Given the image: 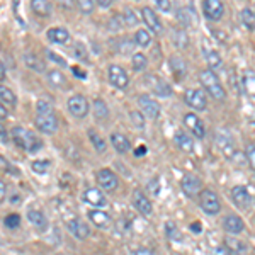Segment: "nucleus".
Instances as JSON below:
<instances>
[{
    "label": "nucleus",
    "mask_w": 255,
    "mask_h": 255,
    "mask_svg": "<svg viewBox=\"0 0 255 255\" xmlns=\"http://www.w3.org/2000/svg\"><path fill=\"white\" fill-rule=\"evenodd\" d=\"M12 138H14L15 145L20 146L22 150L29 151V153H36V151H39V148L43 146L41 139L36 136L32 131L26 129V128H22V126L12 128Z\"/></svg>",
    "instance_id": "nucleus-1"
},
{
    "label": "nucleus",
    "mask_w": 255,
    "mask_h": 255,
    "mask_svg": "<svg viewBox=\"0 0 255 255\" xmlns=\"http://www.w3.org/2000/svg\"><path fill=\"white\" fill-rule=\"evenodd\" d=\"M199 80H201V84H203L204 90H206L213 99L223 101L226 97L223 85L220 84V79H218L216 73L213 72V70H203V72L199 73Z\"/></svg>",
    "instance_id": "nucleus-2"
},
{
    "label": "nucleus",
    "mask_w": 255,
    "mask_h": 255,
    "mask_svg": "<svg viewBox=\"0 0 255 255\" xmlns=\"http://www.w3.org/2000/svg\"><path fill=\"white\" fill-rule=\"evenodd\" d=\"M199 204L206 215H218L221 211V203L218 199L216 192H213L211 189H204L199 194Z\"/></svg>",
    "instance_id": "nucleus-3"
},
{
    "label": "nucleus",
    "mask_w": 255,
    "mask_h": 255,
    "mask_svg": "<svg viewBox=\"0 0 255 255\" xmlns=\"http://www.w3.org/2000/svg\"><path fill=\"white\" fill-rule=\"evenodd\" d=\"M184 99L196 111H204L208 106V97L201 89H187L186 94H184Z\"/></svg>",
    "instance_id": "nucleus-4"
},
{
    "label": "nucleus",
    "mask_w": 255,
    "mask_h": 255,
    "mask_svg": "<svg viewBox=\"0 0 255 255\" xmlns=\"http://www.w3.org/2000/svg\"><path fill=\"white\" fill-rule=\"evenodd\" d=\"M68 111L75 118H85L89 114V102L82 94H75L68 99Z\"/></svg>",
    "instance_id": "nucleus-5"
},
{
    "label": "nucleus",
    "mask_w": 255,
    "mask_h": 255,
    "mask_svg": "<svg viewBox=\"0 0 255 255\" xmlns=\"http://www.w3.org/2000/svg\"><path fill=\"white\" fill-rule=\"evenodd\" d=\"M109 80L114 87L121 89V90L129 85V77H128L126 70L123 67H119V65H111L109 67Z\"/></svg>",
    "instance_id": "nucleus-6"
},
{
    "label": "nucleus",
    "mask_w": 255,
    "mask_h": 255,
    "mask_svg": "<svg viewBox=\"0 0 255 255\" xmlns=\"http://www.w3.org/2000/svg\"><path fill=\"white\" fill-rule=\"evenodd\" d=\"M201 180L197 179L196 175L192 174H186L182 177V180H180V187H182V192L186 194L187 197H194L197 194H201Z\"/></svg>",
    "instance_id": "nucleus-7"
},
{
    "label": "nucleus",
    "mask_w": 255,
    "mask_h": 255,
    "mask_svg": "<svg viewBox=\"0 0 255 255\" xmlns=\"http://www.w3.org/2000/svg\"><path fill=\"white\" fill-rule=\"evenodd\" d=\"M97 182L99 186H101L104 191H116L119 180H118V175L114 174L113 170H109V168H102V170L97 172Z\"/></svg>",
    "instance_id": "nucleus-8"
},
{
    "label": "nucleus",
    "mask_w": 255,
    "mask_h": 255,
    "mask_svg": "<svg viewBox=\"0 0 255 255\" xmlns=\"http://www.w3.org/2000/svg\"><path fill=\"white\" fill-rule=\"evenodd\" d=\"M84 201L89 204V206H94V208H97V209H102V208H106L108 206V199H106V196L102 194L99 189L96 187H89V189H85L84 191Z\"/></svg>",
    "instance_id": "nucleus-9"
},
{
    "label": "nucleus",
    "mask_w": 255,
    "mask_h": 255,
    "mask_svg": "<svg viewBox=\"0 0 255 255\" xmlns=\"http://www.w3.org/2000/svg\"><path fill=\"white\" fill-rule=\"evenodd\" d=\"M138 106L143 111V114H146L148 118L157 119L160 116V106L155 99H151L150 96H139L138 97Z\"/></svg>",
    "instance_id": "nucleus-10"
},
{
    "label": "nucleus",
    "mask_w": 255,
    "mask_h": 255,
    "mask_svg": "<svg viewBox=\"0 0 255 255\" xmlns=\"http://www.w3.org/2000/svg\"><path fill=\"white\" fill-rule=\"evenodd\" d=\"M232 199L240 209H247L250 204L254 203L252 194H250L249 189L244 187V186H237V187L232 189Z\"/></svg>",
    "instance_id": "nucleus-11"
},
{
    "label": "nucleus",
    "mask_w": 255,
    "mask_h": 255,
    "mask_svg": "<svg viewBox=\"0 0 255 255\" xmlns=\"http://www.w3.org/2000/svg\"><path fill=\"white\" fill-rule=\"evenodd\" d=\"M203 12L209 20H220L225 14V5L220 0H206L203 3Z\"/></svg>",
    "instance_id": "nucleus-12"
},
{
    "label": "nucleus",
    "mask_w": 255,
    "mask_h": 255,
    "mask_svg": "<svg viewBox=\"0 0 255 255\" xmlns=\"http://www.w3.org/2000/svg\"><path fill=\"white\" fill-rule=\"evenodd\" d=\"M216 145L220 148L221 151H223V155H226L228 158L233 157V153H235V145H233V138L230 136L228 131H223L220 129L216 133Z\"/></svg>",
    "instance_id": "nucleus-13"
},
{
    "label": "nucleus",
    "mask_w": 255,
    "mask_h": 255,
    "mask_svg": "<svg viewBox=\"0 0 255 255\" xmlns=\"http://www.w3.org/2000/svg\"><path fill=\"white\" fill-rule=\"evenodd\" d=\"M36 126L41 133L44 134H53L58 131V119L55 114H49V116H36Z\"/></svg>",
    "instance_id": "nucleus-14"
},
{
    "label": "nucleus",
    "mask_w": 255,
    "mask_h": 255,
    "mask_svg": "<svg viewBox=\"0 0 255 255\" xmlns=\"http://www.w3.org/2000/svg\"><path fill=\"white\" fill-rule=\"evenodd\" d=\"M141 17L145 20L148 29H151L155 34H160V32H162V29H163L162 22H160L158 15L155 14V10L151 9V7H141Z\"/></svg>",
    "instance_id": "nucleus-15"
},
{
    "label": "nucleus",
    "mask_w": 255,
    "mask_h": 255,
    "mask_svg": "<svg viewBox=\"0 0 255 255\" xmlns=\"http://www.w3.org/2000/svg\"><path fill=\"white\" fill-rule=\"evenodd\" d=\"M184 125L191 129V133L194 134L196 138H204V134H206V129H204L203 121H201L196 114H192V113L186 114V116H184Z\"/></svg>",
    "instance_id": "nucleus-16"
},
{
    "label": "nucleus",
    "mask_w": 255,
    "mask_h": 255,
    "mask_svg": "<svg viewBox=\"0 0 255 255\" xmlns=\"http://www.w3.org/2000/svg\"><path fill=\"white\" fill-rule=\"evenodd\" d=\"M67 226H68L70 233H72L75 238H79V240H85L90 233L89 226L85 225V221H82L80 218H72V220H68Z\"/></svg>",
    "instance_id": "nucleus-17"
},
{
    "label": "nucleus",
    "mask_w": 255,
    "mask_h": 255,
    "mask_svg": "<svg viewBox=\"0 0 255 255\" xmlns=\"http://www.w3.org/2000/svg\"><path fill=\"white\" fill-rule=\"evenodd\" d=\"M133 206L136 208L143 216L151 215V211H153V206H151L150 199H148L145 192H141V191L133 192Z\"/></svg>",
    "instance_id": "nucleus-18"
},
{
    "label": "nucleus",
    "mask_w": 255,
    "mask_h": 255,
    "mask_svg": "<svg viewBox=\"0 0 255 255\" xmlns=\"http://www.w3.org/2000/svg\"><path fill=\"white\" fill-rule=\"evenodd\" d=\"M223 226H225V232L230 233V235H240L242 232L245 230V225H244V220L237 215H230L225 218L223 221Z\"/></svg>",
    "instance_id": "nucleus-19"
},
{
    "label": "nucleus",
    "mask_w": 255,
    "mask_h": 255,
    "mask_svg": "<svg viewBox=\"0 0 255 255\" xmlns=\"http://www.w3.org/2000/svg\"><path fill=\"white\" fill-rule=\"evenodd\" d=\"M46 36L55 44H67L70 39V32L65 27H51V29H48Z\"/></svg>",
    "instance_id": "nucleus-20"
},
{
    "label": "nucleus",
    "mask_w": 255,
    "mask_h": 255,
    "mask_svg": "<svg viewBox=\"0 0 255 255\" xmlns=\"http://www.w3.org/2000/svg\"><path fill=\"white\" fill-rule=\"evenodd\" d=\"M89 220L97 228H108L111 225V216L106 211H102V209H92V211H89Z\"/></svg>",
    "instance_id": "nucleus-21"
},
{
    "label": "nucleus",
    "mask_w": 255,
    "mask_h": 255,
    "mask_svg": "<svg viewBox=\"0 0 255 255\" xmlns=\"http://www.w3.org/2000/svg\"><path fill=\"white\" fill-rule=\"evenodd\" d=\"M175 143H177V146L182 151H186V153H192V151H194V141H192V138L189 136L187 133H184V131H177L175 133Z\"/></svg>",
    "instance_id": "nucleus-22"
},
{
    "label": "nucleus",
    "mask_w": 255,
    "mask_h": 255,
    "mask_svg": "<svg viewBox=\"0 0 255 255\" xmlns=\"http://www.w3.org/2000/svg\"><path fill=\"white\" fill-rule=\"evenodd\" d=\"M111 143H113V146L116 148L118 153H128L131 148V143L129 139H128L125 134L121 133H113L111 134Z\"/></svg>",
    "instance_id": "nucleus-23"
},
{
    "label": "nucleus",
    "mask_w": 255,
    "mask_h": 255,
    "mask_svg": "<svg viewBox=\"0 0 255 255\" xmlns=\"http://www.w3.org/2000/svg\"><path fill=\"white\" fill-rule=\"evenodd\" d=\"M27 220H29V223L38 230H44L48 226L46 216H44L39 209H29V211H27Z\"/></svg>",
    "instance_id": "nucleus-24"
},
{
    "label": "nucleus",
    "mask_w": 255,
    "mask_h": 255,
    "mask_svg": "<svg viewBox=\"0 0 255 255\" xmlns=\"http://www.w3.org/2000/svg\"><path fill=\"white\" fill-rule=\"evenodd\" d=\"M46 79H48V84L51 87H56V89H67V79L65 75L60 72V70H49L46 73Z\"/></svg>",
    "instance_id": "nucleus-25"
},
{
    "label": "nucleus",
    "mask_w": 255,
    "mask_h": 255,
    "mask_svg": "<svg viewBox=\"0 0 255 255\" xmlns=\"http://www.w3.org/2000/svg\"><path fill=\"white\" fill-rule=\"evenodd\" d=\"M151 90L157 97H162V99H167L172 96V89L170 85L167 84L165 80H160V79H155L153 85H151Z\"/></svg>",
    "instance_id": "nucleus-26"
},
{
    "label": "nucleus",
    "mask_w": 255,
    "mask_h": 255,
    "mask_svg": "<svg viewBox=\"0 0 255 255\" xmlns=\"http://www.w3.org/2000/svg\"><path fill=\"white\" fill-rule=\"evenodd\" d=\"M24 63L27 65V68L34 70V72H38V73L46 72V65H44V61H41L38 56L31 55V53H27V55L24 56Z\"/></svg>",
    "instance_id": "nucleus-27"
},
{
    "label": "nucleus",
    "mask_w": 255,
    "mask_h": 255,
    "mask_svg": "<svg viewBox=\"0 0 255 255\" xmlns=\"http://www.w3.org/2000/svg\"><path fill=\"white\" fill-rule=\"evenodd\" d=\"M31 7H32V10H34L36 14L43 15V17H48V15L51 14V10H53V5L49 2H46V0H32Z\"/></svg>",
    "instance_id": "nucleus-28"
},
{
    "label": "nucleus",
    "mask_w": 255,
    "mask_h": 255,
    "mask_svg": "<svg viewBox=\"0 0 255 255\" xmlns=\"http://www.w3.org/2000/svg\"><path fill=\"white\" fill-rule=\"evenodd\" d=\"M204 58H206L209 70H216L223 65V60H221L220 53L215 51V49H204Z\"/></svg>",
    "instance_id": "nucleus-29"
},
{
    "label": "nucleus",
    "mask_w": 255,
    "mask_h": 255,
    "mask_svg": "<svg viewBox=\"0 0 255 255\" xmlns=\"http://www.w3.org/2000/svg\"><path fill=\"white\" fill-rule=\"evenodd\" d=\"M240 19H242V22H244V26L247 27V29H250V31L255 29V12L252 9L245 7V9L240 12Z\"/></svg>",
    "instance_id": "nucleus-30"
},
{
    "label": "nucleus",
    "mask_w": 255,
    "mask_h": 255,
    "mask_svg": "<svg viewBox=\"0 0 255 255\" xmlns=\"http://www.w3.org/2000/svg\"><path fill=\"white\" fill-rule=\"evenodd\" d=\"M0 99H2V106H9V108H12V106H15V102H17V99H15V94L12 92L10 89H7L5 85H2L0 87Z\"/></svg>",
    "instance_id": "nucleus-31"
},
{
    "label": "nucleus",
    "mask_w": 255,
    "mask_h": 255,
    "mask_svg": "<svg viewBox=\"0 0 255 255\" xmlns=\"http://www.w3.org/2000/svg\"><path fill=\"white\" fill-rule=\"evenodd\" d=\"M89 138H90V141H92V145L96 146V150L99 151V153H104L106 148H108V145H106L104 138L99 136L96 129H89Z\"/></svg>",
    "instance_id": "nucleus-32"
},
{
    "label": "nucleus",
    "mask_w": 255,
    "mask_h": 255,
    "mask_svg": "<svg viewBox=\"0 0 255 255\" xmlns=\"http://www.w3.org/2000/svg\"><path fill=\"white\" fill-rule=\"evenodd\" d=\"M150 43H151L150 32L146 29H138L136 34H134V44H138V46H141V48H146V46H150Z\"/></svg>",
    "instance_id": "nucleus-33"
},
{
    "label": "nucleus",
    "mask_w": 255,
    "mask_h": 255,
    "mask_svg": "<svg viewBox=\"0 0 255 255\" xmlns=\"http://www.w3.org/2000/svg\"><path fill=\"white\" fill-rule=\"evenodd\" d=\"M49 114H55L51 102L44 101V99L38 101V104H36V116H49Z\"/></svg>",
    "instance_id": "nucleus-34"
},
{
    "label": "nucleus",
    "mask_w": 255,
    "mask_h": 255,
    "mask_svg": "<svg viewBox=\"0 0 255 255\" xmlns=\"http://www.w3.org/2000/svg\"><path fill=\"white\" fill-rule=\"evenodd\" d=\"M94 114H96L97 119H106L109 116V109L104 101H101V99H96V101H94Z\"/></svg>",
    "instance_id": "nucleus-35"
},
{
    "label": "nucleus",
    "mask_w": 255,
    "mask_h": 255,
    "mask_svg": "<svg viewBox=\"0 0 255 255\" xmlns=\"http://www.w3.org/2000/svg\"><path fill=\"white\" fill-rule=\"evenodd\" d=\"M131 63H133L134 72H143L148 65V58L143 55V53H134L133 58H131Z\"/></svg>",
    "instance_id": "nucleus-36"
},
{
    "label": "nucleus",
    "mask_w": 255,
    "mask_h": 255,
    "mask_svg": "<svg viewBox=\"0 0 255 255\" xmlns=\"http://www.w3.org/2000/svg\"><path fill=\"white\" fill-rule=\"evenodd\" d=\"M170 68L174 70V73H175V75H179V77L186 75V72H187L186 61H184L182 58H179V56H175V58L170 60Z\"/></svg>",
    "instance_id": "nucleus-37"
},
{
    "label": "nucleus",
    "mask_w": 255,
    "mask_h": 255,
    "mask_svg": "<svg viewBox=\"0 0 255 255\" xmlns=\"http://www.w3.org/2000/svg\"><path fill=\"white\" fill-rule=\"evenodd\" d=\"M165 232H167V237L170 238V240H175V242L182 240L180 230L177 228V225L174 223V221H167V223H165Z\"/></svg>",
    "instance_id": "nucleus-38"
},
{
    "label": "nucleus",
    "mask_w": 255,
    "mask_h": 255,
    "mask_svg": "<svg viewBox=\"0 0 255 255\" xmlns=\"http://www.w3.org/2000/svg\"><path fill=\"white\" fill-rule=\"evenodd\" d=\"M244 87L247 90L249 96L255 97V75L252 72H247L245 77H244Z\"/></svg>",
    "instance_id": "nucleus-39"
},
{
    "label": "nucleus",
    "mask_w": 255,
    "mask_h": 255,
    "mask_svg": "<svg viewBox=\"0 0 255 255\" xmlns=\"http://www.w3.org/2000/svg\"><path fill=\"white\" fill-rule=\"evenodd\" d=\"M73 56L80 61H89V51L84 43H80V41L75 43V46H73Z\"/></svg>",
    "instance_id": "nucleus-40"
},
{
    "label": "nucleus",
    "mask_w": 255,
    "mask_h": 255,
    "mask_svg": "<svg viewBox=\"0 0 255 255\" xmlns=\"http://www.w3.org/2000/svg\"><path fill=\"white\" fill-rule=\"evenodd\" d=\"M226 245H232V247H226V249L233 250V252L238 254V255H244L247 252V245L244 244V242L233 240V238H226Z\"/></svg>",
    "instance_id": "nucleus-41"
},
{
    "label": "nucleus",
    "mask_w": 255,
    "mask_h": 255,
    "mask_svg": "<svg viewBox=\"0 0 255 255\" xmlns=\"http://www.w3.org/2000/svg\"><path fill=\"white\" fill-rule=\"evenodd\" d=\"M49 165H51L49 160H34V162L31 163V168L36 174H46L49 170Z\"/></svg>",
    "instance_id": "nucleus-42"
},
{
    "label": "nucleus",
    "mask_w": 255,
    "mask_h": 255,
    "mask_svg": "<svg viewBox=\"0 0 255 255\" xmlns=\"http://www.w3.org/2000/svg\"><path fill=\"white\" fill-rule=\"evenodd\" d=\"M126 24H125V19H123V15H114L113 19L109 20V29L111 31H121L123 27H125Z\"/></svg>",
    "instance_id": "nucleus-43"
},
{
    "label": "nucleus",
    "mask_w": 255,
    "mask_h": 255,
    "mask_svg": "<svg viewBox=\"0 0 255 255\" xmlns=\"http://www.w3.org/2000/svg\"><path fill=\"white\" fill-rule=\"evenodd\" d=\"M3 225H5L7 228H10V230L17 228V226L20 225V216L19 215H9V216H5V218H3Z\"/></svg>",
    "instance_id": "nucleus-44"
},
{
    "label": "nucleus",
    "mask_w": 255,
    "mask_h": 255,
    "mask_svg": "<svg viewBox=\"0 0 255 255\" xmlns=\"http://www.w3.org/2000/svg\"><path fill=\"white\" fill-rule=\"evenodd\" d=\"M245 155H247V158H249V163H250V167L255 170V143H249L245 148Z\"/></svg>",
    "instance_id": "nucleus-45"
},
{
    "label": "nucleus",
    "mask_w": 255,
    "mask_h": 255,
    "mask_svg": "<svg viewBox=\"0 0 255 255\" xmlns=\"http://www.w3.org/2000/svg\"><path fill=\"white\" fill-rule=\"evenodd\" d=\"M123 19H125L126 26H136L138 19L134 17V12L131 9H125V14H123Z\"/></svg>",
    "instance_id": "nucleus-46"
},
{
    "label": "nucleus",
    "mask_w": 255,
    "mask_h": 255,
    "mask_svg": "<svg viewBox=\"0 0 255 255\" xmlns=\"http://www.w3.org/2000/svg\"><path fill=\"white\" fill-rule=\"evenodd\" d=\"M94 7H96V3L90 2V0H80L79 2V9L84 12V14H92Z\"/></svg>",
    "instance_id": "nucleus-47"
},
{
    "label": "nucleus",
    "mask_w": 255,
    "mask_h": 255,
    "mask_svg": "<svg viewBox=\"0 0 255 255\" xmlns=\"http://www.w3.org/2000/svg\"><path fill=\"white\" fill-rule=\"evenodd\" d=\"M129 118L133 119L134 126L139 128V129H143V128H145V121H143V114H141V113L134 111V113H131V114H129Z\"/></svg>",
    "instance_id": "nucleus-48"
},
{
    "label": "nucleus",
    "mask_w": 255,
    "mask_h": 255,
    "mask_svg": "<svg viewBox=\"0 0 255 255\" xmlns=\"http://www.w3.org/2000/svg\"><path fill=\"white\" fill-rule=\"evenodd\" d=\"M146 189H148V192H151V194L157 197V196L160 194V184H158V179H151L150 182H148Z\"/></svg>",
    "instance_id": "nucleus-49"
},
{
    "label": "nucleus",
    "mask_w": 255,
    "mask_h": 255,
    "mask_svg": "<svg viewBox=\"0 0 255 255\" xmlns=\"http://www.w3.org/2000/svg\"><path fill=\"white\" fill-rule=\"evenodd\" d=\"M46 55H48V58L51 60V61H55V63L61 65V67H67V61H65V58H61V56H60V55H56L55 51H51V49H48Z\"/></svg>",
    "instance_id": "nucleus-50"
},
{
    "label": "nucleus",
    "mask_w": 255,
    "mask_h": 255,
    "mask_svg": "<svg viewBox=\"0 0 255 255\" xmlns=\"http://www.w3.org/2000/svg\"><path fill=\"white\" fill-rule=\"evenodd\" d=\"M177 34V39H175V44L179 48H184V46H187V34L184 31H177L175 32Z\"/></svg>",
    "instance_id": "nucleus-51"
},
{
    "label": "nucleus",
    "mask_w": 255,
    "mask_h": 255,
    "mask_svg": "<svg viewBox=\"0 0 255 255\" xmlns=\"http://www.w3.org/2000/svg\"><path fill=\"white\" fill-rule=\"evenodd\" d=\"M157 9H160L162 12H170L172 2L170 0H157Z\"/></svg>",
    "instance_id": "nucleus-52"
},
{
    "label": "nucleus",
    "mask_w": 255,
    "mask_h": 255,
    "mask_svg": "<svg viewBox=\"0 0 255 255\" xmlns=\"http://www.w3.org/2000/svg\"><path fill=\"white\" fill-rule=\"evenodd\" d=\"M72 73H73L75 77H79V79H82V80L87 79V73H85L80 67H73V68H72Z\"/></svg>",
    "instance_id": "nucleus-53"
},
{
    "label": "nucleus",
    "mask_w": 255,
    "mask_h": 255,
    "mask_svg": "<svg viewBox=\"0 0 255 255\" xmlns=\"http://www.w3.org/2000/svg\"><path fill=\"white\" fill-rule=\"evenodd\" d=\"M213 255H232V252L226 247H218V249L213 250Z\"/></svg>",
    "instance_id": "nucleus-54"
},
{
    "label": "nucleus",
    "mask_w": 255,
    "mask_h": 255,
    "mask_svg": "<svg viewBox=\"0 0 255 255\" xmlns=\"http://www.w3.org/2000/svg\"><path fill=\"white\" fill-rule=\"evenodd\" d=\"M97 5H99V7H102V9H108V7L113 5V0H99Z\"/></svg>",
    "instance_id": "nucleus-55"
},
{
    "label": "nucleus",
    "mask_w": 255,
    "mask_h": 255,
    "mask_svg": "<svg viewBox=\"0 0 255 255\" xmlns=\"http://www.w3.org/2000/svg\"><path fill=\"white\" fill-rule=\"evenodd\" d=\"M146 153V146H138L136 150H134V157H141V155Z\"/></svg>",
    "instance_id": "nucleus-56"
},
{
    "label": "nucleus",
    "mask_w": 255,
    "mask_h": 255,
    "mask_svg": "<svg viewBox=\"0 0 255 255\" xmlns=\"http://www.w3.org/2000/svg\"><path fill=\"white\" fill-rule=\"evenodd\" d=\"M0 133H2V143H3V145H5V143L7 141H9V138H7V133H5V128H0Z\"/></svg>",
    "instance_id": "nucleus-57"
},
{
    "label": "nucleus",
    "mask_w": 255,
    "mask_h": 255,
    "mask_svg": "<svg viewBox=\"0 0 255 255\" xmlns=\"http://www.w3.org/2000/svg\"><path fill=\"white\" fill-rule=\"evenodd\" d=\"M0 197L2 201L5 199V182H0Z\"/></svg>",
    "instance_id": "nucleus-58"
},
{
    "label": "nucleus",
    "mask_w": 255,
    "mask_h": 255,
    "mask_svg": "<svg viewBox=\"0 0 255 255\" xmlns=\"http://www.w3.org/2000/svg\"><path fill=\"white\" fill-rule=\"evenodd\" d=\"M201 228H203V226H201V223H192L191 225V230H192V232H196V233H199Z\"/></svg>",
    "instance_id": "nucleus-59"
},
{
    "label": "nucleus",
    "mask_w": 255,
    "mask_h": 255,
    "mask_svg": "<svg viewBox=\"0 0 255 255\" xmlns=\"http://www.w3.org/2000/svg\"><path fill=\"white\" fill-rule=\"evenodd\" d=\"M0 77H2V80H5V63L2 61V65H0Z\"/></svg>",
    "instance_id": "nucleus-60"
},
{
    "label": "nucleus",
    "mask_w": 255,
    "mask_h": 255,
    "mask_svg": "<svg viewBox=\"0 0 255 255\" xmlns=\"http://www.w3.org/2000/svg\"><path fill=\"white\" fill-rule=\"evenodd\" d=\"M0 118H2V121L7 118V109H5V106H2V108H0Z\"/></svg>",
    "instance_id": "nucleus-61"
},
{
    "label": "nucleus",
    "mask_w": 255,
    "mask_h": 255,
    "mask_svg": "<svg viewBox=\"0 0 255 255\" xmlns=\"http://www.w3.org/2000/svg\"><path fill=\"white\" fill-rule=\"evenodd\" d=\"M133 255H153V254L148 252V250H138V252H134Z\"/></svg>",
    "instance_id": "nucleus-62"
}]
</instances>
